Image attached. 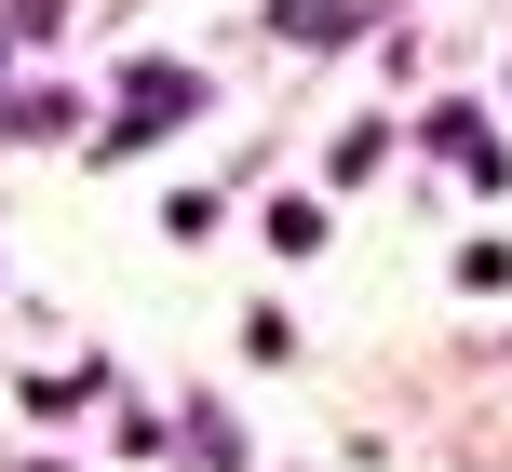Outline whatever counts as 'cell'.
<instances>
[{
  "mask_svg": "<svg viewBox=\"0 0 512 472\" xmlns=\"http://www.w3.org/2000/svg\"><path fill=\"white\" fill-rule=\"evenodd\" d=\"M324 243V203H270V257H310Z\"/></svg>",
  "mask_w": 512,
  "mask_h": 472,
  "instance_id": "cell-4",
  "label": "cell"
},
{
  "mask_svg": "<svg viewBox=\"0 0 512 472\" xmlns=\"http://www.w3.org/2000/svg\"><path fill=\"white\" fill-rule=\"evenodd\" d=\"M0 27H14V41H54V27H68V0H0Z\"/></svg>",
  "mask_w": 512,
  "mask_h": 472,
  "instance_id": "cell-5",
  "label": "cell"
},
{
  "mask_svg": "<svg viewBox=\"0 0 512 472\" xmlns=\"http://www.w3.org/2000/svg\"><path fill=\"white\" fill-rule=\"evenodd\" d=\"M283 41H364V0H270Z\"/></svg>",
  "mask_w": 512,
  "mask_h": 472,
  "instance_id": "cell-3",
  "label": "cell"
},
{
  "mask_svg": "<svg viewBox=\"0 0 512 472\" xmlns=\"http://www.w3.org/2000/svg\"><path fill=\"white\" fill-rule=\"evenodd\" d=\"M203 108V68H122V108H108V162H135L149 135H176Z\"/></svg>",
  "mask_w": 512,
  "mask_h": 472,
  "instance_id": "cell-1",
  "label": "cell"
},
{
  "mask_svg": "<svg viewBox=\"0 0 512 472\" xmlns=\"http://www.w3.org/2000/svg\"><path fill=\"white\" fill-rule=\"evenodd\" d=\"M418 149H432L459 189H512V149H499V122H486V108H459V95H445L432 122H418Z\"/></svg>",
  "mask_w": 512,
  "mask_h": 472,
  "instance_id": "cell-2",
  "label": "cell"
}]
</instances>
